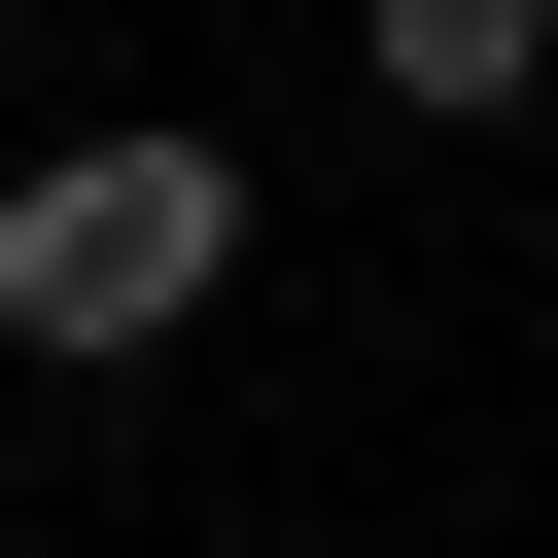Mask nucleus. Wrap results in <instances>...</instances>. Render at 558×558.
<instances>
[{"instance_id": "nucleus-1", "label": "nucleus", "mask_w": 558, "mask_h": 558, "mask_svg": "<svg viewBox=\"0 0 558 558\" xmlns=\"http://www.w3.org/2000/svg\"><path fill=\"white\" fill-rule=\"evenodd\" d=\"M209 279H244V140H35V174H0V349L105 384V349H174Z\"/></svg>"}, {"instance_id": "nucleus-2", "label": "nucleus", "mask_w": 558, "mask_h": 558, "mask_svg": "<svg viewBox=\"0 0 558 558\" xmlns=\"http://www.w3.org/2000/svg\"><path fill=\"white\" fill-rule=\"evenodd\" d=\"M349 70H384V105H523V70H558V0H349Z\"/></svg>"}]
</instances>
